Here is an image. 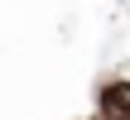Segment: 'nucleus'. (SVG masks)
I'll list each match as a JSON object with an SVG mask.
<instances>
[{"label":"nucleus","instance_id":"f257e3e1","mask_svg":"<svg viewBox=\"0 0 130 120\" xmlns=\"http://www.w3.org/2000/svg\"><path fill=\"white\" fill-rule=\"evenodd\" d=\"M96 106H101V115H111V120H130V77L106 82L101 96H96Z\"/></svg>","mask_w":130,"mask_h":120}]
</instances>
